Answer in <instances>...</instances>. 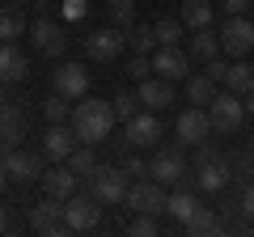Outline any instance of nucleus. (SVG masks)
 Returning a JSON list of instances; mask_svg holds the SVG:
<instances>
[{
  "label": "nucleus",
  "mask_w": 254,
  "mask_h": 237,
  "mask_svg": "<svg viewBox=\"0 0 254 237\" xmlns=\"http://www.w3.org/2000/svg\"><path fill=\"white\" fill-rule=\"evenodd\" d=\"M4 170H9V182H34L43 178V153H9Z\"/></svg>",
  "instance_id": "18"
},
{
  "label": "nucleus",
  "mask_w": 254,
  "mask_h": 237,
  "mask_svg": "<svg viewBox=\"0 0 254 237\" xmlns=\"http://www.w3.org/2000/svg\"><path fill=\"white\" fill-rule=\"evenodd\" d=\"M165 212L174 216V225H187V220L195 216V212H199V199H195V195H190L187 186H174V195L165 199Z\"/></svg>",
  "instance_id": "22"
},
{
  "label": "nucleus",
  "mask_w": 254,
  "mask_h": 237,
  "mask_svg": "<svg viewBox=\"0 0 254 237\" xmlns=\"http://www.w3.org/2000/svg\"><path fill=\"white\" fill-rule=\"evenodd\" d=\"M136 98H140V106L144 110H165V106H174V81H165V76H144V81L136 85Z\"/></svg>",
  "instance_id": "15"
},
{
  "label": "nucleus",
  "mask_w": 254,
  "mask_h": 237,
  "mask_svg": "<svg viewBox=\"0 0 254 237\" xmlns=\"http://www.w3.org/2000/svg\"><path fill=\"white\" fill-rule=\"evenodd\" d=\"M174 136H178V144H199V140L212 136V118H208V106H190L178 115V123H174Z\"/></svg>",
  "instance_id": "9"
},
{
  "label": "nucleus",
  "mask_w": 254,
  "mask_h": 237,
  "mask_svg": "<svg viewBox=\"0 0 254 237\" xmlns=\"http://www.w3.org/2000/svg\"><path fill=\"white\" fill-rule=\"evenodd\" d=\"M127 233H131V237H153V233H157V216H148V212H136V220L127 225Z\"/></svg>",
  "instance_id": "35"
},
{
  "label": "nucleus",
  "mask_w": 254,
  "mask_h": 237,
  "mask_svg": "<svg viewBox=\"0 0 254 237\" xmlns=\"http://www.w3.org/2000/svg\"><path fill=\"white\" fill-rule=\"evenodd\" d=\"M30 229H34V233H68V225H64V199L43 195V199L30 208Z\"/></svg>",
  "instance_id": "11"
},
{
  "label": "nucleus",
  "mask_w": 254,
  "mask_h": 237,
  "mask_svg": "<svg viewBox=\"0 0 254 237\" xmlns=\"http://www.w3.org/2000/svg\"><path fill=\"white\" fill-rule=\"evenodd\" d=\"M110 106H115V118H119V123H127V118H131V115H140V98H136V93H115V102H110Z\"/></svg>",
  "instance_id": "34"
},
{
  "label": "nucleus",
  "mask_w": 254,
  "mask_h": 237,
  "mask_svg": "<svg viewBox=\"0 0 254 237\" xmlns=\"http://www.w3.org/2000/svg\"><path fill=\"white\" fill-rule=\"evenodd\" d=\"M51 89L64 93L68 102H81L85 93H89V72H85L81 64H60L51 72Z\"/></svg>",
  "instance_id": "13"
},
{
  "label": "nucleus",
  "mask_w": 254,
  "mask_h": 237,
  "mask_svg": "<svg viewBox=\"0 0 254 237\" xmlns=\"http://www.w3.org/2000/svg\"><path fill=\"white\" fill-rule=\"evenodd\" d=\"M72 191H76V174L68 170V165H51V170H43V195L68 199Z\"/></svg>",
  "instance_id": "21"
},
{
  "label": "nucleus",
  "mask_w": 254,
  "mask_h": 237,
  "mask_svg": "<svg viewBox=\"0 0 254 237\" xmlns=\"http://www.w3.org/2000/svg\"><path fill=\"white\" fill-rule=\"evenodd\" d=\"M225 72H229V68L220 64V59H212V64H208V76H212L216 85H225Z\"/></svg>",
  "instance_id": "42"
},
{
  "label": "nucleus",
  "mask_w": 254,
  "mask_h": 237,
  "mask_svg": "<svg viewBox=\"0 0 254 237\" xmlns=\"http://www.w3.org/2000/svg\"><path fill=\"white\" fill-rule=\"evenodd\" d=\"M220 51H225V47H220V34H212L208 26H203V30H195V38H190V55H195V59L212 64V59H216Z\"/></svg>",
  "instance_id": "25"
},
{
  "label": "nucleus",
  "mask_w": 254,
  "mask_h": 237,
  "mask_svg": "<svg viewBox=\"0 0 254 237\" xmlns=\"http://www.w3.org/2000/svg\"><path fill=\"white\" fill-rule=\"evenodd\" d=\"M187 98H190V106H208V102L216 98V81H212L208 72L187 76Z\"/></svg>",
  "instance_id": "28"
},
{
  "label": "nucleus",
  "mask_w": 254,
  "mask_h": 237,
  "mask_svg": "<svg viewBox=\"0 0 254 237\" xmlns=\"http://www.w3.org/2000/svg\"><path fill=\"white\" fill-rule=\"evenodd\" d=\"M43 118H47V123H68V118H72V102H68V98H64V93H47V98H43Z\"/></svg>",
  "instance_id": "29"
},
{
  "label": "nucleus",
  "mask_w": 254,
  "mask_h": 237,
  "mask_svg": "<svg viewBox=\"0 0 254 237\" xmlns=\"http://www.w3.org/2000/svg\"><path fill=\"white\" fill-rule=\"evenodd\" d=\"M220 47H225L229 55H250L254 47V17H246V13H237V17L225 21V30H220Z\"/></svg>",
  "instance_id": "10"
},
{
  "label": "nucleus",
  "mask_w": 254,
  "mask_h": 237,
  "mask_svg": "<svg viewBox=\"0 0 254 237\" xmlns=\"http://www.w3.org/2000/svg\"><path fill=\"white\" fill-rule=\"evenodd\" d=\"M157 140H161V118H157V110H140V115L127 118V131H123L127 148H153Z\"/></svg>",
  "instance_id": "8"
},
{
  "label": "nucleus",
  "mask_w": 254,
  "mask_h": 237,
  "mask_svg": "<svg viewBox=\"0 0 254 237\" xmlns=\"http://www.w3.org/2000/svg\"><path fill=\"white\" fill-rule=\"evenodd\" d=\"M182 174H187V161H182L178 148H165V153H157L153 161H148V178H157L161 186H178Z\"/></svg>",
  "instance_id": "16"
},
{
  "label": "nucleus",
  "mask_w": 254,
  "mask_h": 237,
  "mask_svg": "<svg viewBox=\"0 0 254 237\" xmlns=\"http://www.w3.org/2000/svg\"><path fill=\"white\" fill-rule=\"evenodd\" d=\"M153 72L165 76V81H187L190 76V55L178 51V47H157L153 51Z\"/></svg>",
  "instance_id": "14"
},
{
  "label": "nucleus",
  "mask_w": 254,
  "mask_h": 237,
  "mask_svg": "<svg viewBox=\"0 0 254 237\" xmlns=\"http://www.w3.org/2000/svg\"><path fill=\"white\" fill-rule=\"evenodd\" d=\"M127 47H131L136 55H148V51H157L161 43H157V30L153 26H131V30H127Z\"/></svg>",
  "instance_id": "30"
},
{
  "label": "nucleus",
  "mask_w": 254,
  "mask_h": 237,
  "mask_svg": "<svg viewBox=\"0 0 254 237\" xmlns=\"http://www.w3.org/2000/svg\"><path fill=\"white\" fill-rule=\"evenodd\" d=\"M225 89L242 93V98H246V93H254V64L246 59V55L237 59L233 68H229V72H225Z\"/></svg>",
  "instance_id": "23"
},
{
  "label": "nucleus",
  "mask_w": 254,
  "mask_h": 237,
  "mask_svg": "<svg viewBox=\"0 0 254 237\" xmlns=\"http://www.w3.org/2000/svg\"><path fill=\"white\" fill-rule=\"evenodd\" d=\"M9 4H30V0H9Z\"/></svg>",
  "instance_id": "47"
},
{
  "label": "nucleus",
  "mask_w": 254,
  "mask_h": 237,
  "mask_svg": "<svg viewBox=\"0 0 254 237\" xmlns=\"http://www.w3.org/2000/svg\"><path fill=\"white\" fill-rule=\"evenodd\" d=\"M212 157H216V148H212L208 140H199V144H195V165H199V161H212Z\"/></svg>",
  "instance_id": "41"
},
{
  "label": "nucleus",
  "mask_w": 254,
  "mask_h": 237,
  "mask_svg": "<svg viewBox=\"0 0 254 237\" xmlns=\"http://www.w3.org/2000/svg\"><path fill=\"white\" fill-rule=\"evenodd\" d=\"M178 17L187 21L190 30H203V26H212V0H182Z\"/></svg>",
  "instance_id": "27"
},
{
  "label": "nucleus",
  "mask_w": 254,
  "mask_h": 237,
  "mask_svg": "<svg viewBox=\"0 0 254 237\" xmlns=\"http://www.w3.org/2000/svg\"><path fill=\"white\" fill-rule=\"evenodd\" d=\"M76 127V140L81 144H102V140H110V127H115V106L102 98H89L85 93L81 102H72V118H68Z\"/></svg>",
  "instance_id": "1"
},
{
  "label": "nucleus",
  "mask_w": 254,
  "mask_h": 237,
  "mask_svg": "<svg viewBox=\"0 0 254 237\" xmlns=\"http://www.w3.org/2000/svg\"><path fill=\"white\" fill-rule=\"evenodd\" d=\"M246 115L254 118V93H246Z\"/></svg>",
  "instance_id": "46"
},
{
  "label": "nucleus",
  "mask_w": 254,
  "mask_h": 237,
  "mask_svg": "<svg viewBox=\"0 0 254 237\" xmlns=\"http://www.w3.org/2000/svg\"><path fill=\"white\" fill-rule=\"evenodd\" d=\"M4 186H9V170H4V161H0V195H4Z\"/></svg>",
  "instance_id": "44"
},
{
  "label": "nucleus",
  "mask_w": 254,
  "mask_h": 237,
  "mask_svg": "<svg viewBox=\"0 0 254 237\" xmlns=\"http://www.w3.org/2000/svg\"><path fill=\"white\" fill-rule=\"evenodd\" d=\"M127 186H131V174L123 165H98L89 174V195L102 203V208H115V203L127 199Z\"/></svg>",
  "instance_id": "2"
},
{
  "label": "nucleus",
  "mask_w": 254,
  "mask_h": 237,
  "mask_svg": "<svg viewBox=\"0 0 254 237\" xmlns=\"http://www.w3.org/2000/svg\"><path fill=\"white\" fill-rule=\"evenodd\" d=\"M102 220V203L93 199V195H68L64 199V225H68V233H85V229H98Z\"/></svg>",
  "instance_id": "5"
},
{
  "label": "nucleus",
  "mask_w": 254,
  "mask_h": 237,
  "mask_svg": "<svg viewBox=\"0 0 254 237\" xmlns=\"http://www.w3.org/2000/svg\"><path fill=\"white\" fill-rule=\"evenodd\" d=\"M30 43H34V51L43 55V59H60L64 51H68V34H64L60 21H47L38 17L34 26H30Z\"/></svg>",
  "instance_id": "7"
},
{
  "label": "nucleus",
  "mask_w": 254,
  "mask_h": 237,
  "mask_svg": "<svg viewBox=\"0 0 254 237\" xmlns=\"http://www.w3.org/2000/svg\"><path fill=\"white\" fill-rule=\"evenodd\" d=\"M26 34V17L17 4H0V43H17Z\"/></svg>",
  "instance_id": "24"
},
{
  "label": "nucleus",
  "mask_w": 254,
  "mask_h": 237,
  "mask_svg": "<svg viewBox=\"0 0 254 237\" xmlns=\"http://www.w3.org/2000/svg\"><path fill=\"white\" fill-rule=\"evenodd\" d=\"M26 136V106L21 102H9V106L0 110V144H17V140Z\"/></svg>",
  "instance_id": "20"
},
{
  "label": "nucleus",
  "mask_w": 254,
  "mask_h": 237,
  "mask_svg": "<svg viewBox=\"0 0 254 237\" xmlns=\"http://www.w3.org/2000/svg\"><path fill=\"white\" fill-rule=\"evenodd\" d=\"M127 47V30L123 26H102L93 30L89 38H85V55H89L93 64H110V59H119Z\"/></svg>",
  "instance_id": "4"
},
{
  "label": "nucleus",
  "mask_w": 254,
  "mask_h": 237,
  "mask_svg": "<svg viewBox=\"0 0 254 237\" xmlns=\"http://www.w3.org/2000/svg\"><path fill=\"white\" fill-rule=\"evenodd\" d=\"M76 148V127L72 123H47L43 131V157L47 161H68Z\"/></svg>",
  "instance_id": "12"
},
{
  "label": "nucleus",
  "mask_w": 254,
  "mask_h": 237,
  "mask_svg": "<svg viewBox=\"0 0 254 237\" xmlns=\"http://www.w3.org/2000/svg\"><path fill=\"white\" fill-rule=\"evenodd\" d=\"M127 72L136 76V81H144V76H153V59H148V55H136V59L127 64Z\"/></svg>",
  "instance_id": "36"
},
{
  "label": "nucleus",
  "mask_w": 254,
  "mask_h": 237,
  "mask_svg": "<svg viewBox=\"0 0 254 237\" xmlns=\"http://www.w3.org/2000/svg\"><path fill=\"white\" fill-rule=\"evenodd\" d=\"M237 208H242V216H246V220H254V182L242 191V203H237Z\"/></svg>",
  "instance_id": "39"
},
{
  "label": "nucleus",
  "mask_w": 254,
  "mask_h": 237,
  "mask_svg": "<svg viewBox=\"0 0 254 237\" xmlns=\"http://www.w3.org/2000/svg\"><path fill=\"white\" fill-rule=\"evenodd\" d=\"M165 199H170V195H165V186L157 182V178H140V182H131L127 186V208L131 212H148V216H161L165 212Z\"/></svg>",
  "instance_id": "6"
},
{
  "label": "nucleus",
  "mask_w": 254,
  "mask_h": 237,
  "mask_svg": "<svg viewBox=\"0 0 254 237\" xmlns=\"http://www.w3.org/2000/svg\"><path fill=\"white\" fill-rule=\"evenodd\" d=\"M182 229H187L190 237H212V233H220L225 225H220V216H216L212 208H203V203H199V212H195V216H190Z\"/></svg>",
  "instance_id": "26"
},
{
  "label": "nucleus",
  "mask_w": 254,
  "mask_h": 237,
  "mask_svg": "<svg viewBox=\"0 0 254 237\" xmlns=\"http://www.w3.org/2000/svg\"><path fill=\"white\" fill-rule=\"evenodd\" d=\"M153 30H157V43H161V47H178V38H182V30H187V21H182V17H161Z\"/></svg>",
  "instance_id": "33"
},
{
  "label": "nucleus",
  "mask_w": 254,
  "mask_h": 237,
  "mask_svg": "<svg viewBox=\"0 0 254 237\" xmlns=\"http://www.w3.org/2000/svg\"><path fill=\"white\" fill-rule=\"evenodd\" d=\"M26 72H30V59L21 55V47L17 43H0V81L17 85V81H26Z\"/></svg>",
  "instance_id": "19"
},
{
  "label": "nucleus",
  "mask_w": 254,
  "mask_h": 237,
  "mask_svg": "<svg viewBox=\"0 0 254 237\" xmlns=\"http://www.w3.org/2000/svg\"><path fill=\"white\" fill-rule=\"evenodd\" d=\"M208 118H212V131H237L242 127V118H246V102H242V93H233V89H225V93H216V98L208 102Z\"/></svg>",
  "instance_id": "3"
},
{
  "label": "nucleus",
  "mask_w": 254,
  "mask_h": 237,
  "mask_svg": "<svg viewBox=\"0 0 254 237\" xmlns=\"http://www.w3.org/2000/svg\"><path fill=\"white\" fill-rule=\"evenodd\" d=\"M119 165H123V170L131 174V178H144V174H148V165H144V157H123V161H119Z\"/></svg>",
  "instance_id": "38"
},
{
  "label": "nucleus",
  "mask_w": 254,
  "mask_h": 237,
  "mask_svg": "<svg viewBox=\"0 0 254 237\" xmlns=\"http://www.w3.org/2000/svg\"><path fill=\"white\" fill-rule=\"evenodd\" d=\"M68 170H72L76 178H89V174L98 170V157H93V144H85V148H72V157H68Z\"/></svg>",
  "instance_id": "32"
},
{
  "label": "nucleus",
  "mask_w": 254,
  "mask_h": 237,
  "mask_svg": "<svg viewBox=\"0 0 254 237\" xmlns=\"http://www.w3.org/2000/svg\"><path fill=\"white\" fill-rule=\"evenodd\" d=\"M229 178H233V170H229V161H220V157H212V161H199L195 165V186L199 191H225Z\"/></svg>",
  "instance_id": "17"
},
{
  "label": "nucleus",
  "mask_w": 254,
  "mask_h": 237,
  "mask_svg": "<svg viewBox=\"0 0 254 237\" xmlns=\"http://www.w3.org/2000/svg\"><path fill=\"white\" fill-rule=\"evenodd\" d=\"M0 4H4V0H0Z\"/></svg>",
  "instance_id": "48"
},
{
  "label": "nucleus",
  "mask_w": 254,
  "mask_h": 237,
  "mask_svg": "<svg viewBox=\"0 0 254 237\" xmlns=\"http://www.w3.org/2000/svg\"><path fill=\"white\" fill-rule=\"evenodd\" d=\"M4 106H9V85L0 81V110H4Z\"/></svg>",
  "instance_id": "43"
},
{
  "label": "nucleus",
  "mask_w": 254,
  "mask_h": 237,
  "mask_svg": "<svg viewBox=\"0 0 254 237\" xmlns=\"http://www.w3.org/2000/svg\"><path fill=\"white\" fill-rule=\"evenodd\" d=\"M89 13V0H64V17L68 21H81Z\"/></svg>",
  "instance_id": "37"
},
{
  "label": "nucleus",
  "mask_w": 254,
  "mask_h": 237,
  "mask_svg": "<svg viewBox=\"0 0 254 237\" xmlns=\"http://www.w3.org/2000/svg\"><path fill=\"white\" fill-rule=\"evenodd\" d=\"M9 229V208H0V233Z\"/></svg>",
  "instance_id": "45"
},
{
  "label": "nucleus",
  "mask_w": 254,
  "mask_h": 237,
  "mask_svg": "<svg viewBox=\"0 0 254 237\" xmlns=\"http://www.w3.org/2000/svg\"><path fill=\"white\" fill-rule=\"evenodd\" d=\"M136 0H110L106 4V17H110V26H123V30H131L136 26Z\"/></svg>",
  "instance_id": "31"
},
{
  "label": "nucleus",
  "mask_w": 254,
  "mask_h": 237,
  "mask_svg": "<svg viewBox=\"0 0 254 237\" xmlns=\"http://www.w3.org/2000/svg\"><path fill=\"white\" fill-rule=\"evenodd\" d=\"M250 4H254V0H220V9H225L229 17H237V13H246Z\"/></svg>",
  "instance_id": "40"
}]
</instances>
